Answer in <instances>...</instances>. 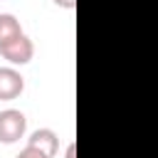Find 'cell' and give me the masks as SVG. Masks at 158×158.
<instances>
[{
	"mask_svg": "<svg viewBox=\"0 0 158 158\" xmlns=\"http://www.w3.org/2000/svg\"><path fill=\"white\" fill-rule=\"evenodd\" d=\"M27 131V118L17 109H5L0 111V143H15L25 136Z\"/></svg>",
	"mask_w": 158,
	"mask_h": 158,
	"instance_id": "6da1fadb",
	"label": "cell"
},
{
	"mask_svg": "<svg viewBox=\"0 0 158 158\" xmlns=\"http://www.w3.org/2000/svg\"><path fill=\"white\" fill-rule=\"evenodd\" d=\"M0 54H2V59H7L10 64H27V62L35 57V44H32V40L22 32L20 37L0 44Z\"/></svg>",
	"mask_w": 158,
	"mask_h": 158,
	"instance_id": "7a4b0ae2",
	"label": "cell"
},
{
	"mask_svg": "<svg viewBox=\"0 0 158 158\" xmlns=\"http://www.w3.org/2000/svg\"><path fill=\"white\" fill-rule=\"evenodd\" d=\"M25 91V77L15 67H0V101H12Z\"/></svg>",
	"mask_w": 158,
	"mask_h": 158,
	"instance_id": "3957f363",
	"label": "cell"
},
{
	"mask_svg": "<svg viewBox=\"0 0 158 158\" xmlns=\"http://www.w3.org/2000/svg\"><path fill=\"white\" fill-rule=\"evenodd\" d=\"M27 146L42 151L47 158H54V153H57V148H59V138H57V133H54L52 128H37V131L30 133Z\"/></svg>",
	"mask_w": 158,
	"mask_h": 158,
	"instance_id": "277c9868",
	"label": "cell"
},
{
	"mask_svg": "<svg viewBox=\"0 0 158 158\" xmlns=\"http://www.w3.org/2000/svg\"><path fill=\"white\" fill-rule=\"evenodd\" d=\"M22 35V25L12 12H0V44Z\"/></svg>",
	"mask_w": 158,
	"mask_h": 158,
	"instance_id": "5b68a950",
	"label": "cell"
},
{
	"mask_svg": "<svg viewBox=\"0 0 158 158\" xmlns=\"http://www.w3.org/2000/svg\"><path fill=\"white\" fill-rule=\"evenodd\" d=\"M17 158H47L42 151H37V148H30V146H25L20 153H17Z\"/></svg>",
	"mask_w": 158,
	"mask_h": 158,
	"instance_id": "8992f818",
	"label": "cell"
},
{
	"mask_svg": "<svg viewBox=\"0 0 158 158\" xmlns=\"http://www.w3.org/2000/svg\"><path fill=\"white\" fill-rule=\"evenodd\" d=\"M57 7H64V10H74L77 7V0H52Z\"/></svg>",
	"mask_w": 158,
	"mask_h": 158,
	"instance_id": "52a82bcc",
	"label": "cell"
},
{
	"mask_svg": "<svg viewBox=\"0 0 158 158\" xmlns=\"http://www.w3.org/2000/svg\"><path fill=\"white\" fill-rule=\"evenodd\" d=\"M64 158H77V143H74V141L67 146V153H64Z\"/></svg>",
	"mask_w": 158,
	"mask_h": 158,
	"instance_id": "ba28073f",
	"label": "cell"
}]
</instances>
